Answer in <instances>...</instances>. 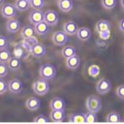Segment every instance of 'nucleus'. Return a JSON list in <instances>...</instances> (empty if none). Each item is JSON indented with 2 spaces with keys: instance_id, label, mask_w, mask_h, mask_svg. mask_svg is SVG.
Segmentation results:
<instances>
[{
  "instance_id": "nucleus-9",
  "label": "nucleus",
  "mask_w": 124,
  "mask_h": 124,
  "mask_svg": "<svg viewBox=\"0 0 124 124\" xmlns=\"http://www.w3.org/2000/svg\"><path fill=\"white\" fill-rule=\"evenodd\" d=\"M46 52V48L41 43H36L31 47V54L34 57H42Z\"/></svg>"
},
{
  "instance_id": "nucleus-32",
  "label": "nucleus",
  "mask_w": 124,
  "mask_h": 124,
  "mask_svg": "<svg viewBox=\"0 0 124 124\" xmlns=\"http://www.w3.org/2000/svg\"><path fill=\"white\" fill-rule=\"evenodd\" d=\"M8 89V87L7 83L3 79H2V78H0V95L6 93Z\"/></svg>"
},
{
  "instance_id": "nucleus-26",
  "label": "nucleus",
  "mask_w": 124,
  "mask_h": 124,
  "mask_svg": "<svg viewBox=\"0 0 124 124\" xmlns=\"http://www.w3.org/2000/svg\"><path fill=\"white\" fill-rule=\"evenodd\" d=\"M30 2L27 0H17L15 3V7L17 10L21 12L26 11L30 7Z\"/></svg>"
},
{
  "instance_id": "nucleus-33",
  "label": "nucleus",
  "mask_w": 124,
  "mask_h": 124,
  "mask_svg": "<svg viewBox=\"0 0 124 124\" xmlns=\"http://www.w3.org/2000/svg\"><path fill=\"white\" fill-rule=\"evenodd\" d=\"M33 123H48V119L44 115H38L33 120Z\"/></svg>"
},
{
  "instance_id": "nucleus-25",
  "label": "nucleus",
  "mask_w": 124,
  "mask_h": 124,
  "mask_svg": "<svg viewBox=\"0 0 124 124\" xmlns=\"http://www.w3.org/2000/svg\"><path fill=\"white\" fill-rule=\"evenodd\" d=\"M75 48L72 46H65L62 49L61 51V54H62V56L65 59H68L72 55H75Z\"/></svg>"
},
{
  "instance_id": "nucleus-8",
  "label": "nucleus",
  "mask_w": 124,
  "mask_h": 124,
  "mask_svg": "<svg viewBox=\"0 0 124 124\" xmlns=\"http://www.w3.org/2000/svg\"><path fill=\"white\" fill-rule=\"evenodd\" d=\"M44 21V13L40 9H34L29 14V22L32 25Z\"/></svg>"
},
{
  "instance_id": "nucleus-23",
  "label": "nucleus",
  "mask_w": 124,
  "mask_h": 124,
  "mask_svg": "<svg viewBox=\"0 0 124 124\" xmlns=\"http://www.w3.org/2000/svg\"><path fill=\"white\" fill-rule=\"evenodd\" d=\"M34 33H35V30H34V27L32 26H25L21 31V37H23L24 40L28 39L30 37H33Z\"/></svg>"
},
{
  "instance_id": "nucleus-18",
  "label": "nucleus",
  "mask_w": 124,
  "mask_h": 124,
  "mask_svg": "<svg viewBox=\"0 0 124 124\" xmlns=\"http://www.w3.org/2000/svg\"><path fill=\"white\" fill-rule=\"evenodd\" d=\"M66 66L70 70H75L80 65V59L77 55H74L66 59Z\"/></svg>"
},
{
  "instance_id": "nucleus-11",
  "label": "nucleus",
  "mask_w": 124,
  "mask_h": 124,
  "mask_svg": "<svg viewBox=\"0 0 124 124\" xmlns=\"http://www.w3.org/2000/svg\"><path fill=\"white\" fill-rule=\"evenodd\" d=\"M111 30V24L106 20H99L95 25V31L98 33L108 32Z\"/></svg>"
},
{
  "instance_id": "nucleus-30",
  "label": "nucleus",
  "mask_w": 124,
  "mask_h": 124,
  "mask_svg": "<svg viewBox=\"0 0 124 124\" xmlns=\"http://www.w3.org/2000/svg\"><path fill=\"white\" fill-rule=\"evenodd\" d=\"M44 4H45V0H31L30 1V5L34 9L42 8L44 7Z\"/></svg>"
},
{
  "instance_id": "nucleus-3",
  "label": "nucleus",
  "mask_w": 124,
  "mask_h": 124,
  "mask_svg": "<svg viewBox=\"0 0 124 124\" xmlns=\"http://www.w3.org/2000/svg\"><path fill=\"white\" fill-rule=\"evenodd\" d=\"M49 83H48L47 80L44 79H37L35 82L33 83L32 85V89L33 91L35 92L38 95H45L49 91Z\"/></svg>"
},
{
  "instance_id": "nucleus-21",
  "label": "nucleus",
  "mask_w": 124,
  "mask_h": 124,
  "mask_svg": "<svg viewBox=\"0 0 124 124\" xmlns=\"http://www.w3.org/2000/svg\"><path fill=\"white\" fill-rule=\"evenodd\" d=\"M69 122L73 123H85V113H71L69 116Z\"/></svg>"
},
{
  "instance_id": "nucleus-6",
  "label": "nucleus",
  "mask_w": 124,
  "mask_h": 124,
  "mask_svg": "<svg viewBox=\"0 0 124 124\" xmlns=\"http://www.w3.org/2000/svg\"><path fill=\"white\" fill-rule=\"evenodd\" d=\"M59 21V15L57 12L54 10H48L44 13V22H46L49 26L55 25Z\"/></svg>"
},
{
  "instance_id": "nucleus-27",
  "label": "nucleus",
  "mask_w": 124,
  "mask_h": 124,
  "mask_svg": "<svg viewBox=\"0 0 124 124\" xmlns=\"http://www.w3.org/2000/svg\"><path fill=\"white\" fill-rule=\"evenodd\" d=\"M11 53L7 48L5 49H0V62L2 63H8L11 58Z\"/></svg>"
},
{
  "instance_id": "nucleus-7",
  "label": "nucleus",
  "mask_w": 124,
  "mask_h": 124,
  "mask_svg": "<svg viewBox=\"0 0 124 124\" xmlns=\"http://www.w3.org/2000/svg\"><path fill=\"white\" fill-rule=\"evenodd\" d=\"M68 41L67 34L64 31H58L53 33L52 41L57 46H64Z\"/></svg>"
},
{
  "instance_id": "nucleus-4",
  "label": "nucleus",
  "mask_w": 124,
  "mask_h": 124,
  "mask_svg": "<svg viewBox=\"0 0 124 124\" xmlns=\"http://www.w3.org/2000/svg\"><path fill=\"white\" fill-rule=\"evenodd\" d=\"M112 89V84L109 79L102 78L98 81L96 85V90L100 94H105L108 93Z\"/></svg>"
},
{
  "instance_id": "nucleus-10",
  "label": "nucleus",
  "mask_w": 124,
  "mask_h": 124,
  "mask_svg": "<svg viewBox=\"0 0 124 124\" xmlns=\"http://www.w3.org/2000/svg\"><path fill=\"white\" fill-rule=\"evenodd\" d=\"M8 87L9 91L13 93H20L23 90V84L18 79H11L8 84Z\"/></svg>"
},
{
  "instance_id": "nucleus-24",
  "label": "nucleus",
  "mask_w": 124,
  "mask_h": 124,
  "mask_svg": "<svg viewBox=\"0 0 124 124\" xmlns=\"http://www.w3.org/2000/svg\"><path fill=\"white\" fill-rule=\"evenodd\" d=\"M106 122L107 123H117L122 122L121 116L117 112H112L109 113L106 117Z\"/></svg>"
},
{
  "instance_id": "nucleus-19",
  "label": "nucleus",
  "mask_w": 124,
  "mask_h": 124,
  "mask_svg": "<svg viewBox=\"0 0 124 124\" xmlns=\"http://www.w3.org/2000/svg\"><path fill=\"white\" fill-rule=\"evenodd\" d=\"M34 30L35 32L39 36H43L45 34H46L49 31V25L46 23V22H41V23H37L34 27Z\"/></svg>"
},
{
  "instance_id": "nucleus-34",
  "label": "nucleus",
  "mask_w": 124,
  "mask_h": 124,
  "mask_svg": "<svg viewBox=\"0 0 124 124\" xmlns=\"http://www.w3.org/2000/svg\"><path fill=\"white\" fill-rule=\"evenodd\" d=\"M116 94L120 99H124V85H122L118 86L116 89Z\"/></svg>"
},
{
  "instance_id": "nucleus-28",
  "label": "nucleus",
  "mask_w": 124,
  "mask_h": 124,
  "mask_svg": "<svg viewBox=\"0 0 124 124\" xmlns=\"http://www.w3.org/2000/svg\"><path fill=\"white\" fill-rule=\"evenodd\" d=\"M101 4L105 9H113L117 4V0H101Z\"/></svg>"
},
{
  "instance_id": "nucleus-13",
  "label": "nucleus",
  "mask_w": 124,
  "mask_h": 124,
  "mask_svg": "<svg viewBox=\"0 0 124 124\" xmlns=\"http://www.w3.org/2000/svg\"><path fill=\"white\" fill-rule=\"evenodd\" d=\"M50 117L53 123H62L65 119V110H52Z\"/></svg>"
},
{
  "instance_id": "nucleus-37",
  "label": "nucleus",
  "mask_w": 124,
  "mask_h": 124,
  "mask_svg": "<svg viewBox=\"0 0 124 124\" xmlns=\"http://www.w3.org/2000/svg\"><path fill=\"white\" fill-rule=\"evenodd\" d=\"M119 30L122 32H124V20L122 19L119 23Z\"/></svg>"
},
{
  "instance_id": "nucleus-5",
  "label": "nucleus",
  "mask_w": 124,
  "mask_h": 124,
  "mask_svg": "<svg viewBox=\"0 0 124 124\" xmlns=\"http://www.w3.org/2000/svg\"><path fill=\"white\" fill-rule=\"evenodd\" d=\"M1 13L3 17L11 19L17 15V8L15 5L11 4V3H5L1 8Z\"/></svg>"
},
{
  "instance_id": "nucleus-1",
  "label": "nucleus",
  "mask_w": 124,
  "mask_h": 124,
  "mask_svg": "<svg viewBox=\"0 0 124 124\" xmlns=\"http://www.w3.org/2000/svg\"><path fill=\"white\" fill-rule=\"evenodd\" d=\"M56 70L55 66L51 64H44L40 67L39 75L41 79H44L46 80H51L55 76Z\"/></svg>"
},
{
  "instance_id": "nucleus-35",
  "label": "nucleus",
  "mask_w": 124,
  "mask_h": 124,
  "mask_svg": "<svg viewBox=\"0 0 124 124\" xmlns=\"http://www.w3.org/2000/svg\"><path fill=\"white\" fill-rule=\"evenodd\" d=\"M13 53H14V56L17 57V58H19V59H22L23 56V55H24L23 49H22V47H20V46L16 47L14 49Z\"/></svg>"
},
{
  "instance_id": "nucleus-12",
  "label": "nucleus",
  "mask_w": 124,
  "mask_h": 124,
  "mask_svg": "<svg viewBox=\"0 0 124 124\" xmlns=\"http://www.w3.org/2000/svg\"><path fill=\"white\" fill-rule=\"evenodd\" d=\"M50 108L51 110H65V102L64 101L63 99L60 97L53 98L50 103Z\"/></svg>"
},
{
  "instance_id": "nucleus-2",
  "label": "nucleus",
  "mask_w": 124,
  "mask_h": 124,
  "mask_svg": "<svg viewBox=\"0 0 124 124\" xmlns=\"http://www.w3.org/2000/svg\"><path fill=\"white\" fill-rule=\"evenodd\" d=\"M102 107L101 99L96 95H90L86 99V108L89 112L96 113L99 112Z\"/></svg>"
},
{
  "instance_id": "nucleus-29",
  "label": "nucleus",
  "mask_w": 124,
  "mask_h": 124,
  "mask_svg": "<svg viewBox=\"0 0 124 124\" xmlns=\"http://www.w3.org/2000/svg\"><path fill=\"white\" fill-rule=\"evenodd\" d=\"M98 122V117L96 113L93 112H89L85 114V123H93Z\"/></svg>"
},
{
  "instance_id": "nucleus-20",
  "label": "nucleus",
  "mask_w": 124,
  "mask_h": 124,
  "mask_svg": "<svg viewBox=\"0 0 124 124\" xmlns=\"http://www.w3.org/2000/svg\"><path fill=\"white\" fill-rule=\"evenodd\" d=\"M21 23L16 19L8 20L7 23V30L11 33H16L20 30Z\"/></svg>"
},
{
  "instance_id": "nucleus-31",
  "label": "nucleus",
  "mask_w": 124,
  "mask_h": 124,
  "mask_svg": "<svg viewBox=\"0 0 124 124\" xmlns=\"http://www.w3.org/2000/svg\"><path fill=\"white\" fill-rule=\"evenodd\" d=\"M8 66L7 63H2L0 62V78H3L8 75Z\"/></svg>"
},
{
  "instance_id": "nucleus-40",
  "label": "nucleus",
  "mask_w": 124,
  "mask_h": 124,
  "mask_svg": "<svg viewBox=\"0 0 124 124\" xmlns=\"http://www.w3.org/2000/svg\"><path fill=\"white\" fill-rule=\"evenodd\" d=\"M27 1H29V2H30V1H31V0H27Z\"/></svg>"
},
{
  "instance_id": "nucleus-36",
  "label": "nucleus",
  "mask_w": 124,
  "mask_h": 124,
  "mask_svg": "<svg viewBox=\"0 0 124 124\" xmlns=\"http://www.w3.org/2000/svg\"><path fill=\"white\" fill-rule=\"evenodd\" d=\"M8 39L3 36H0V49H5L8 46Z\"/></svg>"
},
{
  "instance_id": "nucleus-22",
  "label": "nucleus",
  "mask_w": 124,
  "mask_h": 124,
  "mask_svg": "<svg viewBox=\"0 0 124 124\" xmlns=\"http://www.w3.org/2000/svg\"><path fill=\"white\" fill-rule=\"evenodd\" d=\"M21 65H22V61H21V59L19 58H17V57H11L10 60L8 62V66L11 70L13 71H16L17 70L20 69L21 67Z\"/></svg>"
},
{
  "instance_id": "nucleus-14",
  "label": "nucleus",
  "mask_w": 124,
  "mask_h": 124,
  "mask_svg": "<svg viewBox=\"0 0 124 124\" xmlns=\"http://www.w3.org/2000/svg\"><path fill=\"white\" fill-rule=\"evenodd\" d=\"M25 104L27 109L31 110V111H36L41 107V101L37 98L31 97L27 99Z\"/></svg>"
},
{
  "instance_id": "nucleus-16",
  "label": "nucleus",
  "mask_w": 124,
  "mask_h": 124,
  "mask_svg": "<svg viewBox=\"0 0 124 124\" xmlns=\"http://www.w3.org/2000/svg\"><path fill=\"white\" fill-rule=\"evenodd\" d=\"M77 37L80 41H88L91 37V31L89 28L88 27H79L78 28V31H77Z\"/></svg>"
},
{
  "instance_id": "nucleus-38",
  "label": "nucleus",
  "mask_w": 124,
  "mask_h": 124,
  "mask_svg": "<svg viewBox=\"0 0 124 124\" xmlns=\"http://www.w3.org/2000/svg\"><path fill=\"white\" fill-rule=\"evenodd\" d=\"M121 6H122V8H124V4H123V0H121Z\"/></svg>"
},
{
  "instance_id": "nucleus-39",
  "label": "nucleus",
  "mask_w": 124,
  "mask_h": 124,
  "mask_svg": "<svg viewBox=\"0 0 124 124\" xmlns=\"http://www.w3.org/2000/svg\"><path fill=\"white\" fill-rule=\"evenodd\" d=\"M3 1H4V0H0V7H2V5H3Z\"/></svg>"
},
{
  "instance_id": "nucleus-15",
  "label": "nucleus",
  "mask_w": 124,
  "mask_h": 124,
  "mask_svg": "<svg viewBox=\"0 0 124 124\" xmlns=\"http://www.w3.org/2000/svg\"><path fill=\"white\" fill-rule=\"evenodd\" d=\"M64 31L67 34V35H75L76 34L78 31V26L75 22L74 21H69L67 23L64 24Z\"/></svg>"
},
{
  "instance_id": "nucleus-17",
  "label": "nucleus",
  "mask_w": 124,
  "mask_h": 124,
  "mask_svg": "<svg viewBox=\"0 0 124 124\" xmlns=\"http://www.w3.org/2000/svg\"><path fill=\"white\" fill-rule=\"evenodd\" d=\"M74 3L72 0H58V8L64 13H68L73 9Z\"/></svg>"
}]
</instances>
